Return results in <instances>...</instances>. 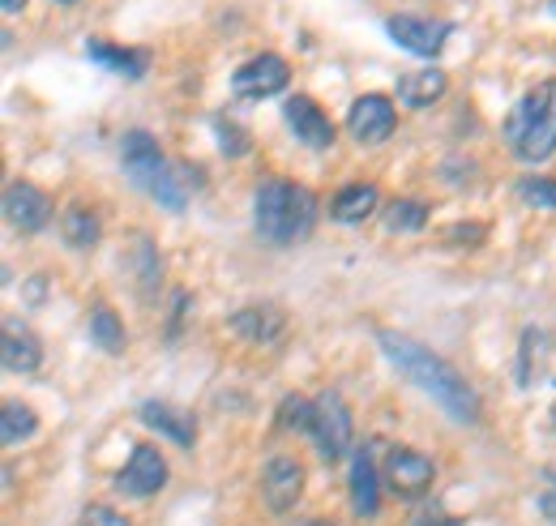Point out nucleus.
Returning a JSON list of instances; mask_svg holds the SVG:
<instances>
[{"label": "nucleus", "mask_w": 556, "mask_h": 526, "mask_svg": "<svg viewBox=\"0 0 556 526\" xmlns=\"http://www.w3.org/2000/svg\"><path fill=\"white\" fill-rule=\"evenodd\" d=\"M282 116H287L291 133H295L308 150H326V146H334V121H330L308 95H291V99L282 103Z\"/></svg>", "instance_id": "nucleus-12"}, {"label": "nucleus", "mask_w": 556, "mask_h": 526, "mask_svg": "<svg viewBox=\"0 0 556 526\" xmlns=\"http://www.w3.org/2000/svg\"><path fill=\"white\" fill-rule=\"evenodd\" d=\"M304 526H321V523H304Z\"/></svg>", "instance_id": "nucleus-33"}, {"label": "nucleus", "mask_w": 556, "mask_h": 526, "mask_svg": "<svg viewBox=\"0 0 556 526\" xmlns=\"http://www.w3.org/2000/svg\"><path fill=\"white\" fill-rule=\"evenodd\" d=\"M313 419H317V402L300 394H287L278 402V424L282 428H295V433H313Z\"/></svg>", "instance_id": "nucleus-25"}, {"label": "nucleus", "mask_w": 556, "mask_h": 526, "mask_svg": "<svg viewBox=\"0 0 556 526\" xmlns=\"http://www.w3.org/2000/svg\"><path fill=\"white\" fill-rule=\"evenodd\" d=\"M214 133H218V150H223V154H231V159H236V154H244V150H249L244 129H240V125H231V121H223V116H218V121H214Z\"/></svg>", "instance_id": "nucleus-28"}, {"label": "nucleus", "mask_w": 556, "mask_h": 526, "mask_svg": "<svg viewBox=\"0 0 556 526\" xmlns=\"http://www.w3.org/2000/svg\"><path fill=\"white\" fill-rule=\"evenodd\" d=\"M553 428H556V415H553Z\"/></svg>", "instance_id": "nucleus-34"}, {"label": "nucleus", "mask_w": 556, "mask_h": 526, "mask_svg": "<svg viewBox=\"0 0 556 526\" xmlns=\"http://www.w3.org/2000/svg\"><path fill=\"white\" fill-rule=\"evenodd\" d=\"M428 223V205L416 198H394L386 205V227L390 231H424Z\"/></svg>", "instance_id": "nucleus-24"}, {"label": "nucleus", "mask_w": 556, "mask_h": 526, "mask_svg": "<svg viewBox=\"0 0 556 526\" xmlns=\"http://www.w3.org/2000/svg\"><path fill=\"white\" fill-rule=\"evenodd\" d=\"M394 125H399V112H394V103H390L386 95H359V99L351 103L348 129L355 141L377 146V141H386V137L394 133Z\"/></svg>", "instance_id": "nucleus-8"}, {"label": "nucleus", "mask_w": 556, "mask_h": 526, "mask_svg": "<svg viewBox=\"0 0 556 526\" xmlns=\"http://www.w3.org/2000/svg\"><path fill=\"white\" fill-rule=\"evenodd\" d=\"M386 360L412 381L424 394H432V402H441V411H450L458 424H480V394L467 386V377H458L454 364H445L437 351H428L424 342L407 338V334H394V329H381L377 334Z\"/></svg>", "instance_id": "nucleus-1"}, {"label": "nucleus", "mask_w": 556, "mask_h": 526, "mask_svg": "<svg viewBox=\"0 0 556 526\" xmlns=\"http://www.w3.org/2000/svg\"><path fill=\"white\" fill-rule=\"evenodd\" d=\"M505 141H509V150H514L522 163H544V159H553V150H556V77L540 82V86H531V90L514 103V112H509V121H505Z\"/></svg>", "instance_id": "nucleus-3"}, {"label": "nucleus", "mask_w": 556, "mask_h": 526, "mask_svg": "<svg viewBox=\"0 0 556 526\" xmlns=\"http://www.w3.org/2000/svg\"><path fill=\"white\" fill-rule=\"evenodd\" d=\"M86 57L94 61V65H103L108 73H116V77H129V82H138L146 65H150V52H141V48H116V43H103V39H86Z\"/></svg>", "instance_id": "nucleus-18"}, {"label": "nucleus", "mask_w": 556, "mask_h": 526, "mask_svg": "<svg viewBox=\"0 0 556 526\" xmlns=\"http://www.w3.org/2000/svg\"><path fill=\"white\" fill-rule=\"evenodd\" d=\"M386 30H390V39L399 48H407L416 57H437L445 48V39H450L454 26L450 22H428V17H416V13H394L386 22Z\"/></svg>", "instance_id": "nucleus-7"}, {"label": "nucleus", "mask_w": 556, "mask_h": 526, "mask_svg": "<svg viewBox=\"0 0 556 526\" xmlns=\"http://www.w3.org/2000/svg\"><path fill=\"white\" fill-rule=\"evenodd\" d=\"M351 505L359 518H372L381 510V492H377V462H372V446H359L351 459Z\"/></svg>", "instance_id": "nucleus-16"}, {"label": "nucleus", "mask_w": 556, "mask_h": 526, "mask_svg": "<svg viewBox=\"0 0 556 526\" xmlns=\"http://www.w3.org/2000/svg\"><path fill=\"white\" fill-rule=\"evenodd\" d=\"M377 205H381V193H377V185H348V189H339L334 201H330V214L339 218V223H364V218H372L377 214Z\"/></svg>", "instance_id": "nucleus-20"}, {"label": "nucleus", "mask_w": 556, "mask_h": 526, "mask_svg": "<svg viewBox=\"0 0 556 526\" xmlns=\"http://www.w3.org/2000/svg\"><path fill=\"white\" fill-rule=\"evenodd\" d=\"M61 231H65L70 249H94V245H99V214H94L90 205H81V201H77V205L65 210Z\"/></svg>", "instance_id": "nucleus-21"}, {"label": "nucleus", "mask_w": 556, "mask_h": 526, "mask_svg": "<svg viewBox=\"0 0 556 526\" xmlns=\"http://www.w3.org/2000/svg\"><path fill=\"white\" fill-rule=\"evenodd\" d=\"M4 218H9L17 231L35 236V231H43V227L52 223V198H48L43 189L26 185V180H13V185L4 189Z\"/></svg>", "instance_id": "nucleus-9"}, {"label": "nucleus", "mask_w": 556, "mask_h": 526, "mask_svg": "<svg viewBox=\"0 0 556 526\" xmlns=\"http://www.w3.org/2000/svg\"><path fill=\"white\" fill-rule=\"evenodd\" d=\"M253 227L275 249L300 245L317 227V198L295 180H262L253 198Z\"/></svg>", "instance_id": "nucleus-2"}, {"label": "nucleus", "mask_w": 556, "mask_h": 526, "mask_svg": "<svg viewBox=\"0 0 556 526\" xmlns=\"http://www.w3.org/2000/svg\"><path fill=\"white\" fill-rule=\"evenodd\" d=\"M416 526H463V523H445V518H416Z\"/></svg>", "instance_id": "nucleus-30"}, {"label": "nucleus", "mask_w": 556, "mask_h": 526, "mask_svg": "<svg viewBox=\"0 0 556 526\" xmlns=\"http://www.w3.org/2000/svg\"><path fill=\"white\" fill-rule=\"evenodd\" d=\"M0 364H4V373H39V364H43V347H39V338L30 334V329H17L13 322L4 326V342H0Z\"/></svg>", "instance_id": "nucleus-17"}, {"label": "nucleus", "mask_w": 556, "mask_h": 526, "mask_svg": "<svg viewBox=\"0 0 556 526\" xmlns=\"http://www.w3.org/2000/svg\"><path fill=\"white\" fill-rule=\"evenodd\" d=\"M287 82H291V68H287V61L275 57V52L253 57V61H244V65L231 73V90H236V99H249V103L270 99V95H282Z\"/></svg>", "instance_id": "nucleus-6"}, {"label": "nucleus", "mask_w": 556, "mask_h": 526, "mask_svg": "<svg viewBox=\"0 0 556 526\" xmlns=\"http://www.w3.org/2000/svg\"><path fill=\"white\" fill-rule=\"evenodd\" d=\"M134 253H138V278H141V296H154V287H159V278H163V274H159V258H154V249H150V240H146V236H138V249H134Z\"/></svg>", "instance_id": "nucleus-27"}, {"label": "nucleus", "mask_w": 556, "mask_h": 526, "mask_svg": "<svg viewBox=\"0 0 556 526\" xmlns=\"http://www.w3.org/2000/svg\"><path fill=\"white\" fill-rule=\"evenodd\" d=\"M90 342H99V351H108V355H121V351L129 347L121 317H116L108 304H99V309L90 313Z\"/></svg>", "instance_id": "nucleus-23"}, {"label": "nucleus", "mask_w": 556, "mask_h": 526, "mask_svg": "<svg viewBox=\"0 0 556 526\" xmlns=\"http://www.w3.org/2000/svg\"><path fill=\"white\" fill-rule=\"evenodd\" d=\"M138 415L146 428H154L172 446H180V450H193L198 446V419H193V411H180L172 402H141Z\"/></svg>", "instance_id": "nucleus-14"}, {"label": "nucleus", "mask_w": 556, "mask_h": 526, "mask_svg": "<svg viewBox=\"0 0 556 526\" xmlns=\"http://www.w3.org/2000/svg\"><path fill=\"white\" fill-rule=\"evenodd\" d=\"M227 329L244 342H275L278 334L287 329V317L278 313L275 304H244L240 313L227 317Z\"/></svg>", "instance_id": "nucleus-15"}, {"label": "nucleus", "mask_w": 556, "mask_h": 526, "mask_svg": "<svg viewBox=\"0 0 556 526\" xmlns=\"http://www.w3.org/2000/svg\"><path fill=\"white\" fill-rule=\"evenodd\" d=\"M432 479H437L432 459H424L419 450L394 446V450L386 454V484H390V492H399V497H419V492L432 488Z\"/></svg>", "instance_id": "nucleus-10"}, {"label": "nucleus", "mask_w": 556, "mask_h": 526, "mask_svg": "<svg viewBox=\"0 0 556 526\" xmlns=\"http://www.w3.org/2000/svg\"><path fill=\"white\" fill-rule=\"evenodd\" d=\"M121 167H125V176L138 185L141 193H150L159 205H167V210H185V189H180L176 172L167 167L159 141H154L146 129L125 133V141H121Z\"/></svg>", "instance_id": "nucleus-4"}, {"label": "nucleus", "mask_w": 556, "mask_h": 526, "mask_svg": "<svg viewBox=\"0 0 556 526\" xmlns=\"http://www.w3.org/2000/svg\"><path fill=\"white\" fill-rule=\"evenodd\" d=\"M81 526H134L125 514H116V510H108V505H86V514H81Z\"/></svg>", "instance_id": "nucleus-29"}, {"label": "nucleus", "mask_w": 556, "mask_h": 526, "mask_svg": "<svg viewBox=\"0 0 556 526\" xmlns=\"http://www.w3.org/2000/svg\"><path fill=\"white\" fill-rule=\"evenodd\" d=\"M450 90V77H445V68H416V73H403L399 77V99L407 103V108H432L441 95Z\"/></svg>", "instance_id": "nucleus-19"}, {"label": "nucleus", "mask_w": 556, "mask_h": 526, "mask_svg": "<svg viewBox=\"0 0 556 526\" xmlns=\"http://www.w3.org/2000/svg\"><path fill=\"white\" fill-rule=\"evenodd\" d=\"M518 198L527 201V205H540V210H556V180H548V176H531V180L518 185Z\"/></svg>", "instance_id": "nucleus-26"}, {"label": "nucleus", "mask_w": 556, "mask_h": 526, "mask_svg": "<svg viewBox=\"0 0 556 526\" xmlns=\"http://www.w3.org/2000/svg\"><path fill=\"white\" fill-rule=\"evenodd\" d=\"M35 433H39V415L26 402H4V411H0V441L4 446H22Z\"/></svg>", "instance_id": "nucleus-22"}, {"label": "nucleus", "mask_w": 556, "mask_h": 526, "mask_svg": "<svg viewBox=\"0 0 556 526\" xmlns=\"http://www.w3.org/2000/svg\"><path fill=\"white\" fill-rule=\"evenodd\" d=\"M317 402V419H313V441H317V454L326 462H339L343 454L351 450V411L343 394H334V390H326L321 398H313Z\"/></svg>", "instance_id": "nucleus-5"}, {"label": "nucleus", "mask_w": 556, "mask_h": 526, "mask_svg": "<svg viewBox=\"0 0 556 526\" xmlns=\"http://www.w3.org/2000/svg\"><path fill=\"white\" fill-rule=\"evenodd\" d=\"M300 492H304V466H300V462L295 459H270L266 462V471H262V497H266L270 514H287V510H295Z\"/></svg>", "instance_id": "nucleus-13"}, {"label": "nucleus", "mask_w": 556, "mask_h": 526, "mask_svg": "<svg viewBox=\"0 0 556 526\" xmlns=\"http://www.w3.org/2000/svg\"><path fill=\"white\" fill-rule=\"evenodd\" d=\"M553 9H556V0H553Z\"/></svg>", "instance_id": "nucleus-35"}, {"label": "nucleus", "mask_w": 556, "mask_h": 526, "mask_svg": "<svg viewBox=\"0 0 556 526\" xmlns=\"http://www.w3.org/2000/svg\"><path fill=\"white\" fill-rule=\"evenodd\" d=\"M0 4H4V13H17V9L26 4V0H0Z\"/></svg>", "instance_id": "nucleus-31"}, {"label": "nucleus", "mask_w": 556, "mask_h": 526, "mask_svg": "<svg viewBox=\"0 0 556 526\" xmlns=\"http://www.w3.org/2000/svg\"><path fill=\"white\" fill-rule=\"evenodd\" d=\"M116 488L129 497H154L167 488V462L154 446H134V454L125 462V471L116 475Z\"/></svg>", "instance_id": "nucleus-11"}, {"label": "nucleus", "mask_w": 556, "mask_h": 526, "mask_svg": "<svg viewBox=\"0 0 556 526\" xmlns=\"http://www.w3.org/2000/svg\"><path fill=\"white\" fill-rule=\"evenodd\" d=\"M56 4H77V0H56Z\"/></svg>", "instance_id": "nucleus-32"}]
</instances>
